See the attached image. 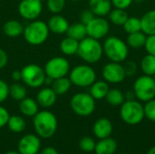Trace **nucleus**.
Segmentation results:
<instances>
[{
	"label": "nucleus",
	"instance_id": "nucleus-15",
	"mask_svg": "<svg viewBox=\"0 0 155 154\" xmlns=\"http://www.w3.org/2000/svg\"><path fill=\"white\" fill-rule=\"evenodd\" d=\"M93 132L95 137L100 140L108 138L113 133V123L107 118H100L94 123Z\"/></svg>",
	"mask_w": 155,
	"mask_h": 154
},
{
	"label": "nucleus",
	"instance_id": "nucleus-12",
	"mask_svg": "<svg viewBox=\"0 0 155 154\" xmlns=\"http://www.w3.org/2000/svg\"><path fill=\"white\" fill-rule=\"evenodd\" d=\"M86 26L87 36L101 40L107 36L110 31V23L107 19L102 16H95L90 21Z\"/></svg>",
	"mask_w": 155,
	"mask_h": 154
},
{
	"label": "nucleus",
	"instance_id": "nucleus-43",
	"mask_svg": "<svg viewBox=\"0 0 155 154\" xmlns=\"http://www.w3.org/2000/svg\"><path fill=\"white\" fill-rule=\"evenodd\" d=\"M8 63V56L5 50L0 48V70L5 68Z\"/></svg>",
	"mask_w": 155,
	"mask_h": 154
},
{
	"label": "nucleus",
	"instance_id": "nucleus-10",
	"mask_svg": "<svg viewBox=\"0 0 155 154\" xmlns=\"http://www.w3.org/2000/svg\"><path fill=\"white\" fill-rule=\"evenodd\" d=\"M45 74L52 79L66 76L70 72V64L67 59L62 56H55L47 61L44 68Z\"/></svg>",
	"mask_w": 155,
	"mask_h": 154
},
{
	"label": "nucleus",
	"instance_id": "nucleus-24",
	"mask_svg": "<svg viewBox=\"0 0 155 154\" xmlns=\"http://www.w3.org/2000/svg\"><path fill=\"white\" fill-rule=\"evenodd\" d=\"M146 38H147V35L143 31L135 32L133 34H129L127 35L126 44L131 48L139 49V48L144 47Z\"/></svg>",
	"mask_w": 155,
	"mask_h": 154
},
{
	"label": "nucleus",
	"instance_id": "nucleus-14",
	"mask_svg": "<svg viewBox=\"0 0 155 154\" xmlns=\"http://www.w3.org/2000/svg\"><path fill=\"white\" fill-rule=\"evenodd\" d=\"M41 148L39 136L35 134H26L22 137L18 143L17 150L20 154H37Z\"/></svg>",
	"mask_w": 155,
	"mask_h": 154
},
{
	"label": "nucleus",
	"instance_id": "nucleus-18",
	"mask_svg": "<svg viewBox=\"0 0 155 154\" xmlns=\"http://www.w3.org/2000/svg\"><path fill=\"white\" fill-rule=\"evenodd\" d=\"M89 9L94 14L95 16L104 17L113 9L111 0H88Z\"/></svg>",
	"mask_w": 155,
	"mask_h": 154
},
{
	"label": "nucleus",
	"instance_id": "nucleus-27",
	"mask_svg": "<svg viewBox=\"0 0 155 154\" xmlns=\"http://www.w3.org/2000/svg\"><path fill=\"white\" fill-rule=\"evenodd\" d=\"M79 41L69 36L64 38L60 43V50L65 55H74L77 54Z\"/></svg>",
	"mask_w": 155,
	"mask_h": 154
},
{
	"label": "nucleus",
	"instance_id": "nucleus-8",
	"mask_svg": "<svg viewBox=\"0 0 155 154\" xmlns=\"http://www.w3.org/2000/svg\"><path fill=\"white\" fill-rule=\"evenodd\" d=\"M70 106L75 114L86 117L94 112L95 100L90 93H78L72 97L70 101Z\"/></svg>",
	"mask_w": 155,
	"mask_h": 154
},
{
	"label": "nucleus",
	"instance_id": "nucleus-16",
	"mask_svg": "<svg viewBox=\"0 0 155 154\" xmlns=\"http://www.w3.org/2000/svg\"><path fill=\"white\" fill-rule=\"evenodd\" d=\"M57 95L52 88L45 87L41 89L36 95V102L42 108H50L56 102Z\"/></svg>",
	"mask_w": 155,
	"mask_h": 154
},
{
	"label": "nucleus",
	"instance_id": "nucleus-23",
	"mask_svg": "<svg viewBox=\"0 0 155 154\" xmlns=\"http://www.w3.org/2000/svg\"><path fill=\"white\" fill-rule=\"evenodd\" d=\"M3 31L5 35L15 38V37H18L23 34L24 26L17 20H9L5 23L3 26Z\"/></svg>",
	"mask_w": 155,
	"mask_h": 154
},
{
	"label": "nucleus",
	"instance_id": "nucleus-30",
	"mask_svg": "<svg viewBox=\"0 0 155 154\" xmlns=\"http://www.w3.org/2000/svg\"><path fill=\"white\" fill-rule=\"evenodd\" d=\"M140 67L143 74L153 76L155 74V56L147 54L143 57L140 63Z\"/></svg>",
	"mask_w": 155,
	"mask_h": 154
},
{
	"label": "nucleus",
	"instance_id": "nucleus-26",
	"mask_svg": "<svg viewBox=\"0 0 155 154\" xmlns=\"http://www.w3.org/2000/svg\"><path fill=\"white\" fill-rule=\"evenodd\" d=\"M72 83L69 78L66 76L54 79L51 84V88L56 93V95H64L71 88Z\"/></svg>",
	"mask_w": 155,
	"mask_h": 154
},
{
	"label": "nucleus",
	"instance_id": "nucleus-9",
	"mask_svg": "<svg viewBox=\"0 0 155 154\" xmlns=\"http://www.w3.org/2000/svg\"><path fill=\"white\" fill-rule=\"evenodd\" d=\"M22 81L25 84L31 88H39L45 84V72L44 68L35 64H29L21 70Z\"/></svg>",
	"mask_w": 155,
	"mask_h": 154
},
{
	"label": "nucleus",
	"instance_id": "nucleus-29",
	"mask_svg": "<svg viewBox=\"0 0 155 154\" xmlns=\"http://www.w3.org/2000/svg\"><path fill=\"white\" fill-rule=\"evenodd\" d=\"M106 102L112 106H121L124 102V93L117 88L109 89L106 96Z\"/></svg>",
	"mask_w": 155,
	"mask_h": 154
},
{
	"label": "nucleus",
	"instance_id": "nucleus-2",
	"mask_svg": "<svg viewBox=\"0 0 155 154\" xmlns=\"http://www.w3.org/2000/svg\"><path fill=\"white\" fill-rule=\"evenodd\" d=\"M36 134L44 139L51 138L57 130V119L55 115L46 110L38 112L33 120Z\"/></svg>",
	"mask_w": 155,
	"mask_h": 154
},
{
	"label": "nucleus",
	"instance_id": "nucleus-51",
	"mask_svg": "<svg viewBox=\"0 0 155 154\" xmlns=\"http://www.w3.org/2000/svg\"><path fill=\"white\" fill-rule=\"evenodd\" d=\"M153 79H154V81H155V74L153 75Z\"/></svg>",
	"mask_w": 155,
	"mask_h": 154
},
{
	"label": "nucleus",
	"instance_id": "nucleus-40",
	"mask_svg": "<svg viewBox=\"0 0 155 154\" xmlns=\"http://www.w3.org/2000/svg\"><path fill=\"white\" fill-rule=\"evenodd\" d=\"M95 17L94 14L90 10V9H86L84 10L81 15H80V20L81 23H83L84 25H87L90 21H92L94 18Z\"/></svg>",
	"mask_w": 155,
	"mask_h": 154
},
{
	"label": "nucleus",
	"instance_id": "nucleus-37",
	"mask_svg": "<svg viewBox=\"0 0 155 154\" xmlns=\"http://www.w3.org/2000/svg\"><path fill=\"white\" fill-rule=\"evenodd\" d=\"M124 69L126 76L132 77V76H134L136 74L138 66H137V64L135 62H134V61H127L124 64Z\"/></svg>",
	"mask_w": 155,
	"mask_h": 154
},
{
	"label": "nucleus",
	"instance_id": "nucleus-20",
	"mask_svg": "<svg viewBox=\"0 0 155 154\" xmlns=\"http://www.w3.org/2000/svg\"><path fill=\"white\" fill-rule=\"evenodd\" d=\"M109 89L110 87L107 82L104 80H96L90 86V94L94 100H102L105 98Z\"/></svg>",
	"mask_w": 155,
	"mask_h": 154
},
{
	"label": "nucleus",
	"instance_id": "nucleus-19",
	"mask_svg": "<svg viewBox=\"0 0 155 154\" xmlns=\"http://www.w3.org/2000/svg\"><path fill=\"white\" fill-rule=\"evenodd\" d=\"M142 31L146 35L155 34V9L149 10L141 18Z\"/></svg>",
	"mask_w": 155,
	"mask_h": 154
},
{
	"label": "nucleus",
	"instance_id": "nucleus-33",
	"mask_svg": "<svg viewBox=\"0 0 155 154\" xmlns=\"http://www.w3.org/2000/svg\"><path fill=\"white\" fill-rule=\"evenodd\" d=\"M123 28L126 34H133L135 32L142 31V25H141V18L135 16H129L126 22L124 24Z\"/></svg>",
	"mask_w": 155,
	"mask_h": 154
},
{
	"label": "nucleus",
	"instance_id": "nucleus-21",
	"mask_svg": "<svg viewBox=\"0 0 155 154\" xmlns=\"http://www.w3.org/2000/svg\"><path fill=\"white\" fill-rule=\"evenodd\" d=\"M117 150L115 140L108 137L101 139L95 145L94 152L96 154H114Z\"/></svg>",
	"mask_w": 155,
	"mask_h": 154
},
{
	"label": "nucleus",
	"instance_id": "nucleus-5",
	"mask_svg": "<svg viewBox=\"0 0 155 154\" xmlns=\"http://www.w3.org/2000/svg\"><path fill=\"white\" fill-rule=\"evenodd\" d=\"M69 79L72 84L75 86L90 87L96 81V73L88 64H79L69 72Z\"/></svg>",
	"mask_w": 155,
	"mask_h": 154
},
{
	"label": "nucleus",
	"instance_id": "nucleus-52",
	"mask_svg": "<svg viewBox=\"0 0 155 154\" xmlns=\"http://www.w3.org/2000/svg\"><path fill=\"white\" fill-rule=\"evenodd\" d=\"M40 1H41V2H43V1H44V0H40Z\"/></svg>",
	"mask_w": 155,
	"mask_h": 154
},
{
	"label": "nucleus",
	"instance_id": "nucleus-11",
	"mask_svg": "<svg viewBox=\"0 0 155 154\" xmlns=\"http://www.w3.org/2000/svg\"><path fill=\"white\" fill-rule=\"evenodd\" d=\"M102 76L108 84H118L124 81L126 74L124 69V65L121 63L109 62L104 65L102 69Z\"/></svg>",
	"mask_w": 155,
	"mask_h": 154
},
{
	"label": "nucleus",
	"instance_id": "nucleus-28",
	"mask_svg": "<svg viewBox=\"0 0 155 154\" xmlns=\"http://www.w3.org/2000/svg\"><path fill=\"white\" fill-rule=\"evenodd\" d=\"M108 17H109V21L113 25H118V26H123L124 24L128 19L129 15H128L126 9L114 8L108 14Z\"/></svg>",
	"mask_w": 155,
	"mask_h": 154
},
{
	"label": "nucleus",
	"instance_id": "nucleus-25",
	"mask_svg": "<svg viewBox=\"0 0 155 154\" xmlns=\"http://www.w3.org/2000/svg\"><path fill=\"white\" fill-rule=\"evenodd\" d=\"M67 36L74 38L77 41H81L84 38L87 36V32H86V26L83 23H75L71 25H69L67 32H66Z\"/></svg>",
	"mask_w": 155,
	"mask_h": 154
},
{
	"label": "nucleus",
	"instance_id": "nucleus-22",
	"mask_svg": "<svg viewBox=\"0 0 155 154\" xmlns=\"http://www.w3.org/2000/svg\"><path fill=\"white\" fill-rule=\"evenodd\" d=\"M38 106L39 105L36 100L30 98V97H25L20 101L19 110L24 115L28 116V117H34L39 112Z\"/></svg>",
	"mask_w": 155,
	"mask_h": 154
},
{
	"label": "nucleus",
	"instance_id": "nucleus-39",
	"mask_svg": "<svg viewBox=\"0 0 155 154\" xmlns=\"http://www.w3.org/2000/svg\"><path fill=\"white\" fill-rule=\"evenodd\" d=\"M9 96V85L7 83L0 79V103L5 102Z\"/></svg>",
	"mask_w": 155,
	"mask_h": 154
},
{
	"label": "nucleus",
	"instance_id": "nucleus-36",
	"mask_svg": "<svg viewBox=\"0 0 155 154\" xmlns=\"http://www.w3.org/2000/svg\"><path fill=\"white\" fill-rule=\"evenodd\" d=\"M144 117H146L151 122L155 123V99H152L145 103L143 106Z\"/></svg>",
	"mask_w": 155,
	"mask_h": 154
},
{
	"label": "nucleus",
	"instance_id": "nucleus-47",
	"mask_svg": "<svg viewBox=\"0 0 155 154\" xmlns=\"http://www.w3.org/2000/svg\"><path fill=\"white\" fill-rule=\"evenodd\" d=\"M53 81H54V79H52L51 77H49V76H45V84H46V85H51L52 84V83H53Z\"/></svg>",
	"mask_w": 155,
	"mask_h": 154
},
{
	"label": "nucleus",
	"instance_id": "nucleus-45",
	"mask_svg": "<svg viewBox=\"0 0 155 154\" xmlns=\"http://www.w3.org/2000/svg\"><path fill=\"white\" fill-rule=\"evenodd\" d=\"M13 81L15 82H19L21 81L22 79V76H21V71H14L12 73V75H11Z\"/></svg>",
	"mask_w": 155,
	"mask_h": 154
},
{
	"label": "nucleus",
	"instance_id": "nucleus-31",
	"mask_svg": "<svg viewBox=\"0 0 155 154\" xmlns=\"http://www.w3.org/2000/svg\"><path fill=\"white\" fill-rule=\"evenodd\" d=\"M26 95H27V91L25 85L15 82V84L9 86V96L12 99L20 102L21 100L25 98Z\"/></svg>",
	"mask_w": 155,
	"mask_h": 154
},
{
	"label": "nucleus",
	"instance_id": "nucleus-35",
	"mask_svg": "<svg viewBox=\"0 0 155 154\" xmlns=\"http://www.w3.org/2000/svg\"><path fill=\"white\" fill-rule=\"evenodd\" d=\"M95 145H96V143H95L94 140L91 137H84L79 142V146H80L81 150H83L85 152H94Z\"/></svg>",
	"mask_w": 155,
	"mask_h": 154
},
{
	"label": "nucleus",
	"instance_id": "nucleus-46",
	"mask_svg": "<svg viewBox=\"0 0 155 154\" xmlns=\"http://www.w3.org/2000/svg\"><path fill=\"white\" fill-rule=\"evenodd\" d=\"M124 98L125 101H132V100H135V94L134 93V91H127L124 93Z\"/></svg>",
	"mask_w": 155,
	"mask_h": 154
},
{
	"label": "nucleus",
	"instance_id": "nucleus-4",
	"mask_svg": "<svg viewBox=\"0 0 155 154\" xmlns=\"http://www.w3.org/2000/svg\"><path fill=\"white\" fill-rule=\"evenodd\" d=\"M49 28L46 23L41 20H33L24 28V37L32 45H41L48 38Z\"/></svg>",
	"mask_w": 155,
	"mask_h": 154
},
{
	"label": "nucleus",
	"instance_id": "nucleus-13",
	"mask_svg": "<svg viewBox=\"0 0 155 154\" xmlns=\"http://www.w3.org/2000/svg\"><path fill=\"white\" fill-rule=\"evenodd\" d=\"M43 10L40 0H21L18 5L19 15L26 20H35L39 17Z\"/></svg>",
	"mask_w": 155,
	"mask_h": 154
},
{
	"label": "nucleus",
	"instance_id": "nucleus-1",
	"mask_svg": "<svg viewBox=\"0 0 155 154\" xmlns=\"http://www.w3.org/2000/svg\"><path fill=\"white\" fill-rule=\"evenodd\" d=\"M103 50L105 56L111 62L123 63L129 55V46L126 42L116 35H111L105 39Z\"/></svg>",
	"mask_w": 155,
	"mask_h": 154
},
{
	"label": "nucleus",
	"instance_id": "nucleus-3",
	"mask_svg": "<svg viewBox=\"0 0 155 154\" xmlns=\"http://www.w3.org/2000/svg\"><path fill=\"white\" fill-rule=\"evenodd\" d=\"M77 54L87 64H96L103 57V44L99 40L86 36L79 42Z\"/></svg>",
	"mask_w": 155,
	"mask_h": 154
},
{
	"label": "nucleus",
	"instance_id": "nucleus-50",
	"mask_svg": "<svg viewBox=\"0 0 155 154\" xmlns=\"http://www.w3.org/2000/svg\"><path fill=\"white\" fill-rule=\"evenodd\" d=\"M71 1H74V2H77V1H80V0H71Z\"/></svg>",
	"mask_w": 155,
	"mask_h": 154
},
{
	"label": "nucleus",
	"instance_id": "nucleus-44",
	"mask_svg": "<svg viewBox=\"0 0 155 154\" xmlns=\"http://www.w3.org/2000/svg\"><path fill=\"white\" fill-rule=\"evenodd\" d=\"M40 154H59L54 147H46L41 151Z\"/></svg>",
	"mask_w": 155,
	"mask_h": 154
},
{
	"label": "nucleus",
	"instance_id": "nucleus-49",
	"mask_svg": "<svg viewBox=\"0 0 155 154\" xmlns=\"http://www.w3.org/2000/svg\"><path fill=\"white\" fill-rule=\"evenodd\" d=\"M5 154H20L19 153V152H15V151H10V152H5Z\"/></svg>",
	"mask_w": 155,
	"mask_h": 154
},
{
	"label": "nucleus",
	"instance_id": "nucleus-48",
	"mask_svg": "<svg viewBox=\"0 0 155 154\" xmlns=\"http://www.w3.org/2000/svg\"><path fill=\"white\" fill-rule=\"evenodd\" d=\"M147 154H155V146L154 147H153V148H151V149L149 150V152H147Z\"/></svg>",
	"mask_w": 155,
	"mask_h": 154
},
{
	"label": "nucleus",
	"instance_id": "nucleus-41",
	"mask_svg": "<svg viewBox=\"0 0 155 154\" xmlns=\"http://www.w3.org/2000/svg\"><path fill=\"white\" fill-rule=\"evenodd\" d=\"M113 6L114 8H120V9H127L131 6L134 0H111Z\"/></svg>",
	"mask_w": 155,
	"mask_h": 154
},
{
	"label": "nucleus",
	"instance_id": "nucleus-7",
	"mask_svg": "<svg viewBox=\"0 0 155 154\" xmlns=\"http://www.w3.org/2000/svg\"><path fill=\"white\" fill-rule=\"evenodd\" d=\"M133 91L138 101L146 103L155 97V81L153 76L143 74L134 83Z\"/></svg>",
	"mask_w": 155,
	"mask_h": 154
},
{
	"label": "nucleus",
	"instance_id": "nucleus-32",
	"mask_svg": "<svg viewBox=\"0 0 155 154\" xmlns=\"http://www.w3.org/2000/svg\"><path fill=\"white\" fill-rule=\"evenodd\" d=\"M8 128L10 129V131H12L13 133H22L26 126L25 121L22 116L19 115H13L9 117L8 123H7Z\"/></svg>",
	"mask_w": 155,
	"mask_h": 154
},
{
	"label": "nucleus",
	"instance_id": "nucleus-38",
	"mask_svg": "<svg viewBox=\"0 0 155 154\" xmlns=\"http://www.w3.org/2000/svg\"><path fill=\"white\" fill-rule=\"evenodd\" d=\"M144 48H145V51L147 52V54L155 56V34L147 35Z\"/></svg>",
	"mask_w": 155,
	"mask_h": 154
},
{
	"label": "nucleus",
	"instance_id": "nucleus-6",
	"mask_svg": "<svg viewBox=\"0 0 155 154\" xmlns=\"http://www.w3.org/2000/svg\"><path fill=\"white\" fill-rule=\"evenodd\" d=\"M120 116L122 120L129 125L139 124L144 118L143 105L140 101H125L121 105Z\"/></svg>",
	"mask_w": 155,
	"mask_h": 154
},
{
	"label": "nucleus",
	"instance_id": "nucleus-42",
	"mask_svg": "<svg viewBox=\"0 0 155 154\" xmlns=\"http://www.w3.org/2000/svg\"><path fill=\"white\" fill-rule=\"evenodd\" d=\"M9 113L8 111L0 105V128H3L4 126H5L8 123V120H9Z\"/></svg>",
	"mask_w": 155,
	"mask_h": 154
},
{
	"label": "nucleus",
	"instance_id": "nucleus-34",
	"mask_svg": "<svg viewBox=\"0 0 155 154\" xmlns=\"http://www.w3.org/2000/svg\"><path fill=\"white\" fill-rule=\"evenodd\" d=\"M65 0H47L46 5L51 13L59 14L65 7Z\"/></svg>",
	"mask_w": 155,
	"mask_h": 154
},
{
	"label": "nucleus",
	"instance_id": "nucleus-17",
	"mask_svg": "<svg viewBox=\"0 0 155 154\" xmlns=\"http://www.w3.org/2000/svg\"><path fill=\"white\" fill-rule=\"evenodd\" d=\"M47 25H48L49 31L57 34H66L67 29L70 25L64 16L58 14H55L48 20Z\"/></svg>",
	"mask_w": 155,
	"mask_h": 154
}]
</instances>
